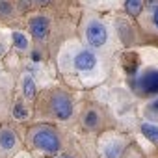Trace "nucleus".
I'll return each mask as SVG.
<instances>
[{
	"instance_id": "f257e3e1",
	"label": "nucleus",
	"mask_w": 158,
	"mask_h": 158,
	"mask_svg": "<svg viewBox=\"0 0 158 158\" xmlns=\"http://www.w3.org/2000/svg\"><path fill=\"white\" fill-rule=\"evenodd\" d=\"M32 141H34L35 147H39V149L45 151V152H56L58 147H60L58 136H56L52 130H48V128H39V130H35V132L32 134Z\"/></svg>"
},
{
	"instance_id": "f03ea898",
	"label": "nucleus",
	"mask_w": 158,
	"mask_h": 158,
	"mask_svg": "<svg viewBox=\"0 0 158 158\" xmlns=\"http://www.w3.org/2000/svg\"><path fill=\"white\" fill-rule=\"evenodd\" d=\"M86 37H88V43L91 47H102L108 39V32L104 28L102 23L99 21H91L88 24V30H86Z\"/></svg>"
},
{
	"instance_id": "7ed1b4c3",
	"label": "nucleus",
	"mask_w": 158,
	"mask_h": 158,
	"mask_svg": "<svg viewBox=\"0 0 158 158\" xmlns=\"http://www.w3.org/2000/svg\"><path fill=\"white\" fill-rule=\"evenodd\" d=\"M52 112L58 119H69L73 114V104L71 99L65 93H56L52 97Z\"/></svg>"
},
{
	"instance_id": "20e7f679",
	"label": "nucleus",
	"mask_w": 158,
	"mask_h": 158,
	"mask_svg": "<svg viewBox=\"0 0 158 158\" xmlns=\"http://www.w3.org/2000/svg\"><path fill=\"white\" fill-rule=\"evenodd\" d=\"M136 88L145 95L158 93V71H147L136 82Z\"/></svg>"
},
{
	"instance_id": "39448f33",
	"label": "nucleus",
	"mask_w": 158,
	"mask_h": 158,
	"mask_svg": "<svg viewBox=\"0 0 158 158\" xmlns=\"http://www.w3.org/2000/svg\"><path fill=\"white\" fill-rule=\"evenodd\" d=\"M95 63H97L95 54L93 52H88V50H82L80 54L74 58V67L80 69V71H89V69L95 67Z\"/></svg>"
},
{
	"instance_id": "423d86ee",
	"label": "nucleus",
	"mask_w": 158,
	"mask_h": 158,
	"mask_svg": "<svg viewBox=\"0 0 158 158\" xmlns=\"http://www.w3.org/2000/svg\"><path fill=\"white\" fill-rule=\"evenodd\" d=\"M30 32L32 35H35L37 39H43L48 32V21L45 17H35L32 23H30Z\"/></svg>"
},
{
	"instance_id": "0eeeda50",
	"label": "nucleus",
	"mask_w": 158,
	"mask_h": 158,
	"mask_svg": "<svg viewBox=\"0 0 158 158\" xmlns=\"http://www.w3.org/2000/svg\"><path fill=\"white\" fill-rule=\"evenodd\" d=\"M141 132H143V136H145L147 139H151L152 143L158 145V127H156V125L145 123V125H141Z\"/></svg>"
},
{
	"instance_id": "6e6552de",
	"label": "nucleus",
	"mask_w": 158,
	"mask_h": 158,
	"mask_svg": "<svg viewBox=\"0 0 158 158\" xmlns=\"http://www.w3.org/2000/svg\"><path fill=\"white\" fill-rule=\"evenodd\" d=\"M15 141H17V138H15V134L11 130H2L0 132V145L4 149H11L15 145Z\"/></svg>"
},
{
	"instance_id": "1a4fd4ad",
	"label": "nucleus",
	"mask_w": 158,
	"mask_h": 158,
	"mask_svg": "<svg viewBox=\"0 0 158 158\" xmlns=\"http://www.w3.org/2000/svg\"><path fill=\"white\" fill-rule=\"evenodd\" d=\"M141 8H143V4H141V0H127V11H128V13H130L132 17L139 15Z\"/></svg>"
},
{
	"instance_id": "9d476101",
	"label": "nucleus",
	"mask_w": 158,
	"mask_h": 158,
	"mask_svg": "<svg viewBox=\"0 0 158 158\" xmlns=\"http://www.w3.org/2000/svg\"><path fill=\"white\" fill-rule=\"evenodd\" d=\"M138 60H136V56L134 54H127L125 56V69H127V73H134L138 67Z\"/></svg>"
},
{
	"instance_id": "9b49d317",
	"label": "nucleus",
	"mask_w": 158,
	"mask_h": 158,
	"mask_svg": "<svg viewBox=\"0 0 158 158\" xmlns=\"http://www.w3.org/2000/svg\"><path fill=\"white\" fill-rule=\"evenodd\" d=\"M24 95H26L28 99H32V97L35 95V84H34V80H32L30 76L24 78Z\"/></svg>"
},
{
	"instance_id": "f8f14e48",
	"label": "nucleus",
	"mask_w": 158,
	"mask_h": 158,
	"mask_svg": "<svg viewBox=\"0 0 158 158\" xmlns=\"http://www.w3.org/2000/svg\"><path fill=\"white\" fill-rule=\"evenodd\" d=\"M13 41H15V47L21 48V50H24V48L28 47V41H26L24 34H21V32H15V34H13Z\"/></svg>"
},
{
	"instance_id": "ddd939ff",
	"label": "nucleus",
	"mask_w": 158,
	"mask_h": 158,
	"mask_svg": "<svg viewBox=\"0 0 158 158\" xmlns=\"http://www.w3.org/2000/svg\"><path fill=\"white\" fill-rule=\"evenodd\" d=\"M97 121H99V119H97V114H95V112H88V114H86L84 123H86L88 128H95V127H97Z\"/></svg>"
},
{
	"instance_id": "4468645a",
	"label": "nucleus",
	"mask_w": 158,
	"mask_h": 158,
	"mask_svg": "<svg viewBox=\"0 0 158 158\" xmlns=\"http://www.w3.org/2000/svg\"><path fill=\"white\" fill-rule=\"evenodd\" d=\"M13 115H15L17 119H26V117H28V114H26V110L23 108V104H15V110H13Z\"/></svg>"
},
{
	"instance_id": "2eb2a0df",
	"label": "nucleus",
	"mask_w": 158,
	"mask_h": 158,
	"mask_svg": "<svg viewBox=\"0 0 158 158\" xmlns=\"http://www.w3.org/2000/svg\"><path fill=\"white\" fill-rule=\"evenodd\" d=\"M147 115H149V117H151V115H152V117H158V99L152 101V102L147 106Z\"/></svg>"
},
{
	"instance_id": "dca6fc26",
	"label": "nucleus",
	"mask_w": 158,
	"mask_h": 158,
	"mask_svg": "<svg viewBox=\"0 0 158 158\" xmlns=\"http://www.w3.org/2000/svg\"><path fill=\"white\" fill-rule=\"evenodd\" d=\"M117 154H119V145H117V143H115L114 147L106 149V156H108V158H117Z\"/></svg>"
},
{
	"instance_id": "f3484780",
	"label": "nucleus",
	"mask_w": 158,
	"mask_h": 158,
	"mask_svg": "<svg viewBox=\"0 0 158 158\" xmlns=\"http://www.w3.org/2000/svg\"><path fill=\"white\" fill-rule=\"evenodd\" d=\"M11 10H10V4L8 2H0V13H4V15H8Z\"/></svg>"
},
{
	"instance_id": "a211bd4d",
	"label": "nucleus",
	"mask_w": 158,
	"mask_h": 158,
	"mask_svg": "<svg viewBox=\"0 0 158 158\" xmlns=\"http://www.w3.org/2000/svg\"><path fill=\"white\" fill-rule=\"evenodd\" d=\"M154 24H156V28H158V8L154 10Z\"/></svg>"
},
{
	"instance_id": "6ab92c4d",
	"label": "nucleus",
	"mask_w": 158,
	"mask_h": 158,
	"mask_svg": "<svg viewBox=\"0 0 158 158\" xmlns=\"http://www.w3.org/2000/svg\"><path fill=\"white\" fill-rule=\"evenodd\" d=\"M60 158H71V156H60Z\"/></svg>"
},
{
	"instance_id": "aec40b11",
	"label": "nucleus",
	"mask_w": 158,
	"mask_h": 158,
	"mask_svg": "<svg viewBox=\"0 0 158 158\" xmlns=\"http://www.w3.org/2000/svg\"><path fill=\"white\" fill-rule=\"evenodd\" d=\"M41 2H47V0H41Z\"/></svg>"
}]
</instances>
